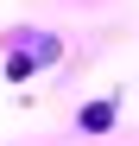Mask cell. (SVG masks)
Segmentation results:
<instances>
[{
    "mask_svg": "<svg viewBox=\"0 0 139 146\" xmlns=\"http://www.w3.org/2000/svg\"><path fill=\"white\" fill-rule=\"evenodd\" d=\"M82 127H89V133H108V127H114V102H89V108H82Z\"/></svg>",
    "mask_w": 139,
    "mask_h": 146,
    "instance_id": "obj_1",
    "label": "cell"
}]
</instances>
